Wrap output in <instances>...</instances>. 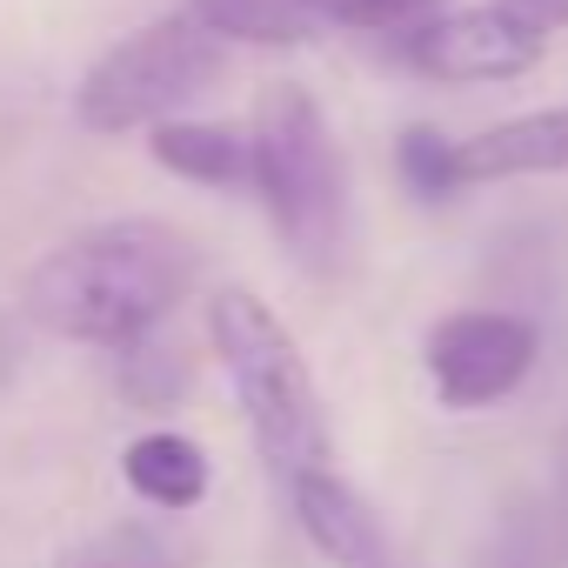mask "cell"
Instances as JSON below:
<instances>
[{"label":"cell","mask_w":568,"mask_h":568,"mask_svg":"<svg viewBox=\"0 0 568 568\" xmlns=\"http://www.w3.org/2000/svg\"><path fill=\"white\" fill-rule=\"evenodd\" d=\"M227 68V41L207 34L194 14H168L148 21L141 34L114 41L74 88V114L94 134H134V128H161L181 108H194Z\"/></svg>","instance_id":"4"},{"label":"cell","mask_w":568,"mask_h":568,"mask_svg":"<svg viewBox=\"0 0 568 568\" xmlns=\"http://www.w3.org/2000/svg\"><path fill=\"white\" fill-rule=\"evenodd\" d=\"M315 14H328V21H342V28H368V34H388V28H422L442 0H308Z\"/></svg>","instance_id":"15"},{"label":"cell","mask_w":568,"mask_h":568,"mask_svg":"<svg viewBox=\"0 0 568 568\" xmlns=\"http://www.w3.org/2000/svg\"><path fill=\"white\" fill-rule=\"evenodd\" d=\"M528 174H568V108L515 114L462 141V187L481 181H528Z\"/></svg>","instance_id":"8"},{"label":"cell","mask_w":568,"mask_h":568,"mask_svg":"<svg viewBox=\"0 0 568 568\" xmlns=\"http://www.w3.org/2000/svg\"><path fill=\"white\" fill-rule=\"evenodd\" d=\"M121 388H128V402H141V408H168V402L187 388V362H181L174 348H161L154 335H141V342L121 348Z\"/></svg>","instance_id":"14"},{"label":"cell","mask_w":568,"mask_h":568,"mask_svg":"<svg viewBox=\"0 0 568 568\" xmlns=\"http://www.w3.org/2000/svg\"><path fill=\"white\" fill-rule=\"evenodd\" d=\"M201 274L194 241L161 214H121L61 241L28 274V315L61 342L128 348L154 335Z\"/></svg>","instance_id":"1"},{"label":"cell","mask_w":568,"mask_h":568,"mask_svg":"<svg viewBox=\"0 0 568 568\" xmlns=\"http://www.w3.org/2000/svg\"><path fill=\"white\" fill-rule=\"evenodd\" d=\"M288 501H295V521L308 528V541L328 555V568H395L382 515L335 468H308L302 481H288Z\"/></svg>","instance_id":"7"},{"label":"cell","mask_w":568,"mask_h":568,"mask_svg":"<svg viewBox=\"0 0 568 568\" xmlns=\"http://www.w3.org/2000/svg\"><path fill=\"white\" fill-rule=\"evenodd\" d=\"M154 161L194 187H254V134L221 128V121H161L154 128Z\"/></svg>","instance_id":"9"},{"label":"cell","mask_w":568,"mask_h":568,"mask_svg":"<svg viewBox=\"0 0 568 568\" xmlns=\"http://www.w3.org/2000/svg\"><path fill=\"white\" fill-rule=\"evenodd\" d=\"M121 475H128V488H134L148 508H161V515L201 508V501H207V481H214L201 442H187V435H174V428H154V435L128 442Z\"/></svg>","instance_id":"10"},{"label":"cell","mask_w":568,"mask_h":568,"mask_svg":"<svg viewBox=\"0 0 568 568\" xmlns=\"http://www.w3.org/2000/svg\"><path fill=\"white\" fill-rule=\"evenodd\" d=\"M254 194L302 267H335L348 247V168L308 88L274 81L254 101Z\"/></svg>","instance_id":"3"},{"label":"cell","mask_w":568,"mask_h":568,"mask_svg":"<svg viewBox=\"0 0 568 568\" xmlns=\"http://www.w3.org/2000/svg\"><path fill=\"white\" fill-rule=\"evenodd\" d=\"M535 322L528 315H508V308H462V315H442L422 342V362H428V382L442 395V408H488V402H508L528 368H535Z\"/></svg>","instance_id":"5"},{"label":"cell","mask_w":568,"mask_h":568,"mask_svg":"<svg viewBox=\"0 0 568 568\" xmlns=\"http://www.w3.org/2000/svg\"><path fill=\"white\" fill-rule=\"evenodd\" d=\"M187 14L207 34L247 41V48H302L315 34V8H308V0H187Z\"/></svg>","instance_id":"11"},{"label":"cell","mask_w":568,"mask_h":568,"mask_svg":"<svg viewBox=\"0 0 568 568\" xmlns=\"http://www.w3.org/2000/svg\"><path fill=\"white\" fill-rule=\"evenodd\" d=\"M54 568H194V548L161 521H114V528H94L88 541L61 548Z\"/></svg>","instance_id":"12"},{"label":"cell","mask_w":568,"mask_h":568,"mask_svg":"<svg viewBox=\"0 0 568 568\" xmlns=\"http://www.w3.org/2000/svg\"><path fill=\"white\" fill-rule=\"evenodd\" d=\"M495 8H501L508 21H521L528 34H541V41H555V34L568 28V0H495Z\"/></svg>","instance_id":"16"},{"label":"cell","mask_w":568,"mask_h":568,"mask_svg":"<svg viewBox=\"0 0 568 568\" xmlns=\"http://www.w3.org/2000/svg\"><path fill=\"white\" fill-rule=\"evenodd\" d=\"M395 168H402V181H408L422 201H442V194L462 187V141H448V134H435V128H408V134L395 141Z\"/></svg>","instance_id":"13"},{"label":"cell","mask_w":568,"mask_h":568,"mask_svg":"<svg viewBox=\"0 0 568 568\" xmlns=\"http://www.w3.org/2000/svg\"><path fill=\"white\" fill-rule=\"evenodd\" d=\"M541 54H548V41L528 34L521 21H508L495 0H481V8H455V14H428L422 28H408V61L428 81H448V88L515 81Z\"/></svg>","instance_id":"6"},{"label":"cell","mask_w":568,"mask_h":568,"mask_svg":"<svg viewBox=\"0 0 568 568\" xmlns=\"http://www.w3.org/2000/svg\"><path fill=\"white\" fill-rule=\"evenodd\" d=\"M207 342L234 382V402L254 428L261 462L281 481H302L308 468H328V415H322V388L281 322L261 295L247 288H221L207 302Z\"/></svg>","instance_id":"2"}]
</instances>
